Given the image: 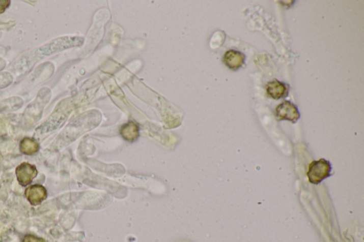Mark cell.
<instances>
[{
	"label": "cell",
	"mask_w": 364,
	"mask_h": 242,
	"mask_svg": "<svg viewBox=\"0 0 364 242\" xmlns=\"http://www.w3.org/2000/svg\"><path fill=\"white\" fill-rule=\"evenodd\" d=\"M37 174L38 171L36 166L29 163H23L16 168L18 183L23 187L31 184L34 179L37 176Z\"/></svg>",
	"instance_id": "3"
},
{
	"label": "cell",
	"mask_w": 364,
	"mask_h": 242,
	"mask_svg": "<svg viewBox=\"0 0 364 242\" xmlns=\"http://www.w3.org/2000/svg\"><path fill=\"white\" fill-rule=\"evenodd\" d=\"M22 242H46L44 239L37 236L32 235V234H27L24 236Z\"/></svg>",
	"instance_id": "9"
},
{
	"label": "cell",
	"mask_w": 364,
	"mask_h": 242,
	"mask_svg": "<svg viewBox=\"0 0 364 242\" xmlns=\"http://www.w3.org/2000/svg\"><path fill=\"white\" fill-rule=\"evenodd\" d=\"M290 86L285 82L274 79L266 85L267 93L274 100L283 99L288 96Z\"/></svg>",
	"instance_id": "5"
},
{
	"label": "cell",
	"mask_w": 364,
	"mask_h": 242,
	"mask_svg": "<svg viewBox=\"0 0 364 242\" xmlns=\"http://www.w3.org/2000/svg\"><path fill=\"white\" fill-rule=\"evenodd\" d=\"M10 0H0V14L4 13L5 10L10 6Z\"/></svg>",
	"instance_id": "10"
},
{
	"label": "cell",
	"mask_w": 364,
	"mask_h": 242,
	"mask_svg": "<svg viewBox=\"0 0 364 242\" xmlns=\"http://www.w3.org/2000/svg\"><path fill=\"white\" fill-rule=\"evenodd\" d=\"M245 55L241 51L236 50H229L226 52L223 56V62L229 69L232 71H238L245 64Z\"/></svg>",
	"instance_id": "6"
},
{
	"label": "cell",
	"mask_w": 364,
	"mask_h": 242,
	"mask_svg": "<svg viewBox=\"0 0 364 242\" xmlns=\"http://www.w3.org/2000/svg\"><path fill=\"white\" fill-rule=\"evenodd\" d=\"M276 117L279 121L288 120L292 123H296L299 118V109L297 106L290 101H284L279 104L275 109Z\"/></svg>",
	"instance_id": "2"
},
{
	"label": "cell",
	"mask_w": 364,
	"mask_h": 242,
	"mask_svg": "<svg viewBox=\"0 0 364 242\" xmlns=\"http://www.w3.org/2000/svg\"><path fill=\"white\" fill-rule=\"evenodd\" d=\"M25 196L32 205H40L47 198V191L44 186L36 184L25 190Z\"/></svg>",
	"instance_id": "4"
},
{
	"label": "cell",
	"mask_w": 364,
	"mask_h": 242,
	"mask_svg": "<svg viewBox=\"0 0 364 242\" xmlns=\"http://www.w3.org/2000/svg\"><path fill=\"white\" fill-rule=\"evenodd\" d=\"M122 130L127 131V132L129 131V134H130L127 137V140L135 139V136H137L138 134L137 127L133 123L127 124L122 128Z\"/></svg>",
	"instance_id": "8"
},
{
	"label": "cell",
	"mask_w": 364,
	"mask_h": 242,
	"mask_svg": "<svg viewBox=\"0 0 364 242\" xmlns=\"http://www.w3.org/2000/svg\"><path fill=\"white\" fill-rule=\"evenodd\" d=\"M331 163L326 159H321L310 164L306 175L311 184L318 185L331 175Z\"/></svg>",
	"instance_id": "1"
},
{
	"label": "cell",
	"mask_w": 364,
	"mask_h": 242,
	"mask_svg": "<svg viewBox=\"0 0 364 242\" xmlns=\"http://www.w3.org/2000/svg\"><path fill=\"white\" fill-rule=\"evenodd\" d=\"M40 146L39 143L32 138L26 137L19 143V149L25 155L32 156L39 152Z\"/></svg>",
	"instance_id": "7"
}]
</instances>
